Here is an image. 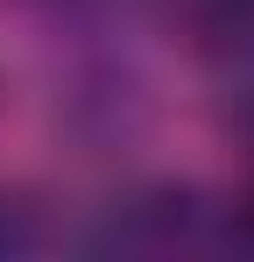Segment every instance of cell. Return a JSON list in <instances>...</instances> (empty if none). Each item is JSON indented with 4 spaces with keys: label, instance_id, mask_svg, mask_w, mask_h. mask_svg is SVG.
Instances as JSON below:
<instances>
[{
    "label": "cell",
    "instance_id": "6da1fadb",
    "mask_svg": "<svg viewBox=\"0 0 254 262\" xmlns=\"http://www.w3.org/2000/svg\"><path fill=\"white\" fill-rule=\"evenodd\" d=\"M0 248H36V227H21V206H0Z\"/></svg>",
    "mask_w": 254,
    "mask_h": 262
},
{
    "label": "cell",
    "instance_id": "7a4b0ae2",
    "mask_svg": "<svg viewBox=\"0 0 254 262\" xmlns=\"http://www.w3.org/2000/svg\"><path fill=\"white\" fill-rule=\"evenodd\" d=\"M233 7H254V0H233Z\"/></svg>",
    "mask_w": 254,
    "mask_h": 262
},
{
    "label": "cell",
    "instance_id": "3957f363",
    "mask_svg": "<svg viewBox=\"0 0 254 262\" xmlns=\"http://www.w3.org/2000/svg\"><path fill=\"white\" fill-rule=\"evenodd\" d=\"M247 128H254V114H247Z\"/></svg>",
    "mask_w": 254,
    "mask_h": 262
}]
</instances>
